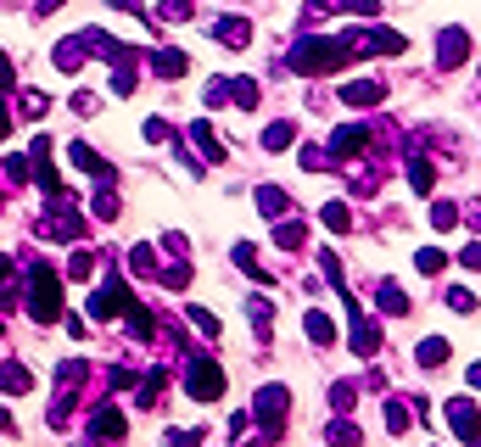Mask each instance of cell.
Wrapping results in <instances>:
<instances>
[{"instance_id": "1", "label": "cell", "mask_w": 481, "mask_h": 447, "mask_svg": "<svg viewBox=\"0 0 481 447\" xmlns=\"http://www.w3.org/2000/svg\"><path fill=\"white\" fill-rule=\"evenodd\" d=\"M347 39H325V34H303L297 46L286 51V68L297 73V79H330V73H342L347 68Z\"/></svg>"}, {"instance_id": "2", "label": "cell", "mask_w": 481, "mask_h": 447, "mask_svg": "<svg viewBox=\"0 0 481 447\" xmlns=\"http://www.w3.org/2000/svg\"><path fill=\"white\" fill-rule=\"evenodd\" d=\"M29 313L39 319V325H56L62 313V280H56V269H46V263H34L29 269Z\"/></svg>"}, {"instance_id": "3", "label": "cell", "mask_w": 481, "mask_h": 447, "mask_svg": "<svg viewBox=\"0 0 481 447\" xmlns=\"http://www.w3.org/2000/svg\"><path fill=\"white\" fill-rule=\"evenodd\" d=\"M253 419L263 425V442H280L286 436V419H291V392L286 386H263L253 397Z\"/></svg>"}, {"instance_id": "4", "label": "cell", "mask_w": 481, "mask_h": 447, "mask_svg": "<svg viewBox=\"0 0 481 447\" xmlns=\"http://www.w3.org/2000/svg\"><path fill=\"white\" fill-rule=\"evenodd\" d=\"M347 51L352 56H403L409 51V39L397 34V29H381V23H369V29H347Z\"/></svg>"}, {"instance_id": "5", "label": "cell", "mask_w": 481, "mask_h": 447, "mask_svg": "<svg viewBox=\"0 0 481 447\" xmlns=\"http://www.w3.org/2000/svg\"><path fill=\"white\" fill-rule=\"evenodd\" d=\"M185 392H191V402H219V397H224V369H219V358L191 352V364H185Z\"/></svg>"}, {"instance_id": "6", "label": "cell", "mask_w": 481, "mask_h": 447, "mask_svg": "<svg viewBox=\"0 0 481 447\" xmlns=\"http://www.w3.org/2000/svg\"><path fill=\"white\" fill-rule=\"evenodd\" d=\"M135 308V296H129V286L118 280V274H107V286H95V296H90V319L95 325H112V319H123Z\"/></svg>"}, {"instance_id": "7", "label": "cell", "mask_w": 481, "mask_h": 447, "mask_svg": "<svg viewBox=\"0 0 481 447\" xmlns=\"http://www.w3.org/2000/svg\"><path fill=\"white\" fill-rule=\"evenodd\" d=\"M34 179H39V190H46V196L51 202H68L73 196V190L68 185H62V174H56V168H51V135H34Z\"/></svg>"}, {"instance_id": "8", "label": "cell", "mask_w": 481, "mask_h": 447, "mask_svg": "<svg viewBox=\"0 0 481 447\" xmlns=\"http://www.w3.org/2000/svg\"><path fill=\"white\" fill-rule=\"evenodd\" d=\"M465 56H470V34L459 29V23L436 34V73H453V68H465Z\"/></svg>"}, {"instance_id": "9", "label": "cell", "mask_w": 481, "mask_h": 447, "mask_svg": "<svg viewBox=\"0 0 481 447\" xmlns=\"http://www.w3.org/2000/svg\"><path fill=\"white\" fill-rule=\"evenodd\" d=\"M342 302H347V319H352V352H359V358H375V352H381V330L369 325V313H359V302H352L347 291H342Z\"/></svg>"}, {"instance_id": "10", "label": "cell", "mask_w": 481, "mask_h": 447, "mask_svg": "<svg viewBox=\"0 0 481 447\" xmlns=\"http://www.w3.org/2000/svg\"><path fill=\"white\" fill-rule=\"evenodd\" d=\"M448 425H453V436H465L470 447L481 442V409H476L470 397H453L448 402Z\"/></svg>"}, {"instance_id": "11", "label": "cell", "mask_w": 481, "mask_h": 447, "mask_svg": "<svg viewBox=\"0 0 481 447\" xmlns=\"http://www.w3.org/2000/svg\"><path fill=\"white\" fill-rule=\"evenodd\" d=\"M207 34H213L224 51H241V46H253V23H246V17H213V23H207Z\"/></svg>"}, {"instance_id": "12", "label": "cell", "mask_w": 481, "mask_h": 447, "mask_svg": "<svg viewBox=\"0 0 481 447\" xmlns=\"http://www.w3.org/2000/svg\"><path fill=\"white\" fill-rule=\"evenodd\" d=\"M364 145H369V135L359 129V123H342V129H330V145H325V152H330V162H347V157H359Z\"/></svg>"}, {"instance_id": "13", "label": "cell", "mask_w": 481, "mask_h": 447, "mask_svg": "<svg viewBox=\"0 0 481 447\" xmlns=\"http://www.w3.org/2000/svg\"><path fill=\"white\" fill-rule=\"evenodd\" d=\"M342 101L347 106H381L386 101V79H352V84H342Z\"/></svg>"}, {"instance_id": "14", "label": "cell", "mask_w": 481, "mask_h": 447, "mask_svg": "<svg viewBox=\"0 0 481 447\" xmlns=\"http://www.w3.org/2000/svg\"><path fill=\"white\" fill-rule=\"evenodd\" d=\"M403 174H409V190H414V196H431V190H436V168H431V157H420V152H409Z\"/></svg>"}, {"instance_id": "15", "label": "cell", "mask_w": 481, "mask_h": 447, "mask_svg": "<svg viewBox=\"0 0 481 447\" xmlns=\"http://www.w3.org/2000/svg\"><path fill=\"white\" fill-rule=\"evenodd\" d=\"M90 436L95 442H123V414L112 409V402H101V409L90 414Z\"/></svg>"}, {"instance_id": "16", "label": "cell", "mask_w": 481, "mask_h": 447, "mask_svg": "<svg viewBox=\"0 0 481 447\" xmlns=\"http://www.w3.org/2000/svg\"><path fill=\"white\" fill-rule=\"evenodd\" d=\"M68 162H73V168H85V174H95V179H112V162L101 157V152H90L85 140H73V145H68Z\"/></svg>"}, {"instance_id": "17", "label": "cell", "mask_w": 481, "mask_h": 447, "mask_svg": "<svg viewBox=\"0 0 481 447\" xmlns=\"http://www.w3.org/2000/svg\"><path fill=\"white\" fill-rule=\"evenodd\" d=\"M303 330H308V342H313V347H336V319H330V313L308 308V313H303Z\"/></svg>"}, {"instance_id": "18", "label": "cell", "mask_w": 481, "mask_h": 447, "mask_svg": "<svg viewBox=\"0 0 481 447\" xmlns=\"http://www.w3.org/2000/svg\"><path fill=\"white\" fill-rule=\"evenodd\" d=\"M39 236H46V241H79V236H85V219H73V212H62V219H39Z\"/></svg>"}, {"instance_id": "19", "label": "cell", "mask_w": 481, "mask_h": 447, "mask_svg": "<svg viewBox=\"0 0 481 447\" xmlns=\"http://www.w3.org/2000/svg\"><path fill=\"white\" fill-rule=\"evenodd\" d=\"M191 140H196L202 162H224V145H219V129H213V123H191Z\"/></svg>"}, {"instance_id": "20", "label": "cell", "mask_w": 481, "mask_h": 447, "mask_svg": "<svg viewBox=\"0 0 481 447\" xmlns=\"http://www.w3.org/2000/svg\"><path fill=\"white\" fill-rule=\"evenodd\" d=\"M414 358H420V369H443L448 358H453V347L443 342V335H426V342L414 347Z\"/></svg>"}, {"instance_id": "21", "label": "cell", "mask_w": 481, "mask_h": 447, "mask_svg": "<svg viewBox=\"0 0 481 447\" xmlns=\"http://www.w3.org/2000/svg\"><path fill=\"white\" fill-rule=\"evenodd\" d=\"M375 302H381V313H392V319L409 313V296H403V286H397V280H381V286H375Z\"/></svg>"}, {"instance_id": "22", "label": "cell", "mask_w": 481, "mask_h": 447, "mask_svg": "<svg viewBox=\"0 0 481 447\" xmlns=\"http://www.w3.org/2000/svg\"><path fill=\"white\" fill-rule=\"evenodd\" d=\"M185 68H191V56H185V51H174V46L152 56V73H157V79H185Z\"/></svg>"}, {"instance_id": "23", "label": "cell", "mask_w": 481, "mask_h": 447, "mask_svg": "<svg viewBox=\"0 0 481 447\" xmlns=\"http://www.w3.org/2000/svg\"><path fill=\"white\" fill-rule=\"evenodd\" d=\"M286 145H297V123H291V118H275V123L263 129V152H286Z\"/></svg>"}, {"instance_id": "24", "label": "cell", "mask_w": 481, "mask_h": 447, "mask_svg": "<svg viewBox=\"0 0 481 447\" xmlns=\"http://www.w3.org/2000/svg\"><path fill=\"white\" fill-rule=\"evenodd\" d=\"M29 386H34L29 364H0V392H6V397H23Z\"/></svg>"}, {"instance_id": "25", "label": "cell", "mask_w": 481, "mask_h": 447, "mask_svg": "<svg viewBox=\"0 0 481 447\" xmlns=\"http://www.w3.org/2000/svg\"><path fill=\"white\" fill-rule=\"evenodd\" d=\"M51 62L62 73H79V68H85V39H62V46L51 51Z\"/></svg>"}, {"instance_id": "26", "label": "cell", "mask_w": 481, "mask_h": 447, "mask_svg": "<svg viewBox=\"0 0 481 447\" xmlns=\"http://www.w3.org/2000/svg\"><path fill=\"white\" fill-rule=\"evenodd\" d=\"M319 224L330 229V236H347V229H352V212H347V202H325V207H319Z\"/></svg>"}, {"instance_id": "27", "label": "cell", "mask_w": 481, "mask_h": 447, "mask_svg": "<svg viewBox=\"0 0 481 447\" xmlns=\"http://www.w3.org/2000/svg\"><path fill=\"white\" fill-rule=\"evenodd\" d=\"M325 436H330V447H359V442H364V431H359V425H352L347 414L330 419V431H325Z\"/></svg>"}, {"instance_id": "28", "label": "cell", "mask_w": 481, "mask_h": 447, "mask_svg": "<svg viewBox=\"0 0 481 447\" xmlns=\"http://www.w3.org/2000/svg\"><path fill=\"white\" fill-rule=\"evenodd\" d=\"M308 241V229L297 224V219H291V212H286V219H275V246H286V252H297Z\"/></svg>"}, {"instance_id": "29", "label": "cell", "mask_w": 481, "mask_h": 447, "mask_svg": "<svg viewBox=\"0 0 481 447\" xmlns=\"http://www.w3.org/2000/svg\"><path fill=\"white\" fill-rule=\"evenodd\" d=\"M229 101H236L241 112H253V106L263 101V90H258V79H229Z\"/></svg>"}, {"instance_id": "30", "label": "cell", "mask_w": 481, "mask_h": 447, "mask_svg": "<svg viewBox=\"0 0 481 447\" xmlns=\"http://www.w3.org/2000/svg\"><path fill=\"white\" fill-rule=\"evenodd\" d=\"M258 212H263V219H286V212H291V202H286V190H275V185H263V190H258Z\"/></svg>"}, {"instance_id": "31", "label": "cell", "mask_w": 481, "mask_h": 447, "mask_svg": "<svg viewBox=\"0 0 481 447\" xmlns=\"http://www.w3.org/2000/svg\"><path fill=\"white\" fill-rule=\"evenodd\" d=\"M409 419H414L409 397H392V402H386V431H392V436H403V431H409Z\"/></svg>"}, {"instance_id": "32", "label": "cell", "mask_w": 481, "mask_h": 447, "mask_svg": "<svg viewBox=\"0 0 481 447\" xmlns=\"http://www.w3.org/2000/svg\"><path fill=\"white\" fill-rule=\"evenodd\" d=\"M246 313H253V330H258V342H269V330H275V308H269L263 296H253V302H246Z\"/></svg>"}, {"instance_id": "33", "label": "cell", "mask_w": 481, "mask_h": 447, "mask_svg": "<svg viewBox=\"0 0 481 447\" xmlns=\"http://www.w3.org/2000/svg\"><path fill=\"white\" fill-rule=\"evenodd\" d=\"M79 380H85V358H68V364H56V392H79Z\"/></svg>"}, {"instance_id": "34", "label": "cell", "mask_w": 481, "mask_h": 447, "mask_svg": "<svg viewBox=\"0 0 481 447\" xmlns=\"http://www.w3.org/2000/svg\"><path fill=\"white\" fill-rule=\"evenodd\" d=\"M129 330H135V342H152V330H157V319H152V308H129Z\"/></svg>"}, {"instance_id": "35", "label": "cell", "mask_w": 481, "mask_h": 447, "mask_svg": "<svg viewBox=\"0 0 481 447\" xmlns=\"http://www.w3.org/2000/svg\"><path fill=\"white\" fill-rule=\"evenodd\" d=\"M352 397H359V386H352V380H336V386H330V409L352 414Z\"/></svg>"}, {"instance_id": "36", "label": "cell", "mask_w": 481, "mask_h": 447, "mask_svg": "<svg viewBox=\"0 0 481 447\" xmlns=\"http://www.w3.org/2000/svg\"><path fill=\"white\" fill-rule=\"evenodd\" d=\"M135 397H140V409H152V402L162 397V369H152V375H145L140 386H135Z\"/></svg>"}, {"instance_id": "37", "label": "cell", "mask_w": 481, "mask_h": 447, "mask_svg": "<svg viewBox=\"0 0 481 447\" xmlns=\"http://www.w3.org/2000/svg\"><path fill=\"white\" fill-rule=\"evenodd\" d=\"M0 174H6V179H17V185H23V179H34V162H29V157H17V152H12L6 162H0Z\"/></svg>"}, {"instance_id": "38", "label": "cell", "mask_w": 481, "mask_h": 447, "mask_svg": "<svg viewBox=\"0 0 481 447\" xmlns=\"http://www.w3.org/2000/svg\"><path fill=\"white\" fill-rule=\"evenodd\" d=\"M431 229H459V207L453 202H436L431 207Z\"/></svg>"}, {"instance_id": "39", "label": "cell", "mask_w": 481, "mask_h": 447, "mask_svg": "<svg viewBox=\"0 0 481 447\" xmlns=\"http://www.w3.org/2000/svg\"><path fill=\"white\" fill-rule=\"evenodd\" d=\"M129 269L135 274H157V252L152 246H129Z\"/></svg>"}, {"instance_id": "40", "label": "cell", "mask_w": 481, "mask_h": 447, "mask_svg": "<svg viewBox=\"0 0 481 447\" xmlns=\"http://www.w3.org/2000/svg\"><path fill=\"white\" fill-rule=\"evenodd\" d=\"M140 135L152 140V145H162V140H174V129H169V118H145V123H140Z\"/></svg>"}, {"instance_id": "41", "label": "cell", "mask_w": 481, "mask_h": 447, "mask_svg": "<svg viewBox=\"0 0 481 447\" xmlns=\"http://www.w3.org/2000/svg\"><path fill=\"white\" fill-rule=\"evenodd\" d=\"M90 212H95L101 224H107V219H118V196H112V190H95V202H90Z\"/></svg>"}, {"instance_id": "42", "label": "cell", "mask_w": 481, "mask_h": 447, "mask_svg": "<svg viewBox=\"0 0 481 447\" xmlns=\"http://www.w3.org/2000/svg\"><path fill=\"white\" fill-rule=\"evenodd\" d=\"M90 274H95V258L90 252H73L68 258V280H90Z\"/></svg>"}, {"instance_id": "43", "label": "cell", "mask_w": 481, "mask_h": 447, "mask_svg": "<svg viewBox=\"0 0 481 447\" xmlns=\"http://www.w3.org/2000/svg\"><path fill=\"white\" fill-rule=\"evenodd\" d=\"M157 280L169 286V291H185V280H191V269H185V263H169V269H157Z\"/></svg>"}, {"instance_id": "44", "label": "cell", "mask_w": 481, "mask_h": 447, "mask_svg": "<svg viewBox=\"0 0 481 447\" xmlns=\"http://www.w3.org/2000/svg\"><path fill=\"white\" fill-rule=\"evenodd\" d=\"M342 12H352V17H364V23H375V17H381V0H342Z\"/></svg>"}, {"instance_id": "45", "label": "cell", "mask_w": 481, "mask_h": 447, "mask_svg": "<svg viewBox=\"0 0 481 447\" xmlns=\"http://www.w3.org/2000/svg\"><path fill=\"white\" fill-rule=\"evenodd\" d=\"M443 263H448V258H443V252H436V246H426L420 258H414V269H420V274H443Z\"/></svg>"}, {"instance_id": "46", "label": "cell", "mask_w": 481, "mask_h": 447, "mask_svg": "<svg viewBox=\"0 0 481 447\" xmlns=\"http://www.w3.org/2000/svg\"><path fill=\"white\" fill-rule=\"evenodd\" d=\"M157 17H169V23H185V17H191V0H162Z\"/></svg>"}, {"instance_id": "47", "label": "cell", "mask_w": 481, "mask_h": 447, "mask_svg": "<svg viewBox=\"0 0 481 447\" xmlns=\"http://www.w3.org/2000/svg\"><path fill=\"white\" fill-rule=\"evenodd\" d=\"M448 308H453V313H476V296H470L465 286H453V291H448Z\"/></svg>"}, {"instance_id": "48", "label": "cell", "mask_w": 481, "mask_h": 447, "mask_svg": "<svg viewBox=\"0 0 481 447\" xmlns=\"http://www.w3.org/2000/svg\"><path fill=\"white\" fill-rule=\"evenodd\" d=\"M185 313H191V325H196L202 335H219V319L207 313V308H185Z\"/></svg>"}, {"instance_id": "49", "label": "cell", "mask_w": 481, "mask_h": 447, "mask_svg": "<svg viewBox=\"0 0 481 447\" xmlns=\"http://www.w3.org/2000/svg\"><path fill=\"white\" fill-rule=\"evenodd\" d=\"M207 101L224 106V101H229V79H207Z\"/></svg>"}, {"instance_id": "50", "label": "cell", "mask_w": 481, "mask_h": 447, "mask_svg": "<svg viewBox=\"0 0 481 447\" xmlns=\"http://www.w3.org/2000/svg\"><path fill=\"white\" fill-rule=\"evenodd\" d=\"M325 162H330L325 145H303V168H325Z\"/></svg>"}, {"instance_id": "51", "label": "cell", "mask_w": 481, "mask_h": 447, "mask_svg": "<svg viewBox=\"0 0 481 447\" xmlns=\"http://www.w3.org/2000/svg\"><path fill=\"white\" fill-rule=\"evenodd\" d=\"M459 269H476L481 274V241H470L465 252H459Z\"/></svg>"}, {"instance_id": "52", "label": "cell", "mask_w": 481, "mask_h": 447, "mask_svg": "<svg viewBox=\"0 0 481 447\" xmlns=\"http://www.w3.org/2000/svg\"><path fill=\"white\" fill-rule=\"evenodd\" d=\"M12 84H17V68H12V56L0 51V90H12Z\"/></svg>"}, {"instance_id": "53", "label": "cell", "mask_w": 481, "mask_h": 447, "mask_svg": "<svg viewBox=\"0 0 481 447\" xmlns=\"http://www.w3.org/2000/svg\"><path fill=\"white\" fill-rule=\"evenodd\" d=\"M169 447H202V431H174Z\"/></svg>"}, {"instance_id": "54", "label": "cell", "mask_w": 481, "mask_h": 447, "mask_svg": "<svg viewBox=\"0 0 481 447\" xmlns=\"http://www.w3.org/2000/svg\"><path fill=\"white\" fill-rule=\"evenodd\" d=\"M46 106H51V101H46V95H34V90H29V95H23V112H29V118H39V112H46Z\"/></svg>"}, {"instance_id": "55", "label": "cell", "mask_w": 481, "mask_h": 447, "mask_svg": "<svg viewBox=\"0 0 481 447\" xmlns=\"http://www.w3.org/2000/svg\"><path fill=\"white\" fill-rule=\"evenodd\" d=\"M325 12H342V0H308V17H325Z\"/></svg>"}, {"instance_id": "56", "label": "cell", "mask_w": 481, "mask_h": 447, "mask_svg": "<svg viewBox=\"0 0 481 447\" xmlns=\"http://www.w3.org/2000/svg\"><path fill=\"white\" fill-rule=\"evenodd\" d=\"M465 380H470V386L481 392V364H470V369H465Z\"/></svg>"}, {"instance_id": "57", "label": "cell", "mask_w": 481, "mask_h": 447, "mask_svg": "<svg viewBox=\"0 0 481 447\" xmlns=\"http://www.w3.org/2000/svg\"><path fill=\"white\" fill-rule=\"evenodd\" d=\"M12 135V118H6V106H0V140H6Z\"/></svg>"}, {"instance_id": "58", "label": "cell", "mask_w": 481, "mask_h": 447, "mask_svg": "<svg viewBox=\"0 0 481 447\" xmlns=\"http://www.w3.org/2000/svg\"><path fill=\"white\" fill-rule=\"evenodd\" d=\"M12 269H17L12 258H0V280H12Z\"/></svg>"}, {"instance_id": "59", "label": "cell", "mask_w": 481, "mask_h": 447, "mask_svg": "<svg viewBox=\"0 0 481 447\" xmlns=\"http://www.w3.org/2000/svg\"><path fill=\"white\" fill-rule=\"evenodd\" d=\"M0 431H12V414L6 409H0Z\"/></svg>"}, {"instance_id": "60", "label": "cell", "mask_w": 481, "mask_h": 447, "mask_svg": "<svg viewBox=\"0 0 481 447\" xmlns=\"http://www.w3.org/2000/svg\"><path fill=\"white\" fill-rule=\"evenodd\" d=\"M62 6V0H39V12H56Z\"/></svg>"}, {"instance_id": "61", "label": "cell", "mask_w": 481, "mask_h": 447, "mask_svg": "<svg viewBox=\"0 0 481 447\" xmlns=\"http://www.w3.org/2000/svg\"><path fill=\"white\" fill-rule=\"evenodd\" d=\"M476 447H481V442H476Z\"/></svg>"}]
</instances>
